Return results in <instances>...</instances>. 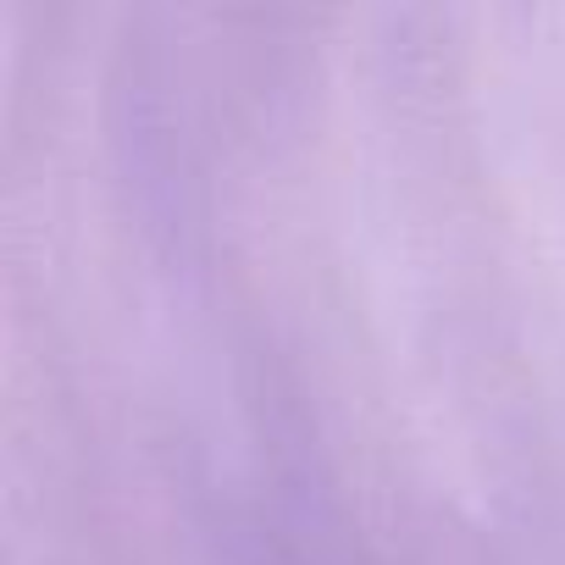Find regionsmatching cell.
Segmentation results:
<instances>
[]
</instances>
